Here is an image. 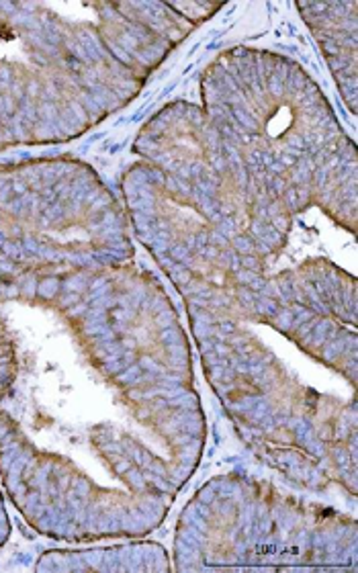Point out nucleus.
<instances>
[{
    "label": "nucleus",
    "instance_id": "f257e3e1",
    "mask_svg": "<svg viewBox=\"0 0 358 573\" xmlns=\"http://www.w3.org/2000/svg\"><path fill=\"white\" fill-rule=\"evenodd\" d=\"M11 35H13V33H11V31H8V29H6V27L0 23V37H11Z\"/></svg>",
    "mask_w": 358,
    "mask_h": 573
}]
</instances>
